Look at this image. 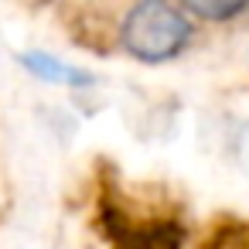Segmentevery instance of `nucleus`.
<instances>
[{"instance_id": "3", "label": "nucleus", "mask_w": 249, "mask_h": 249, "mask_svg": "<svg viewBox=\"0 0 249 249\" xmlns=\"http://www.w3.org/2000/svg\"><path fill=\"white\" fill-rule=\"evenodd\" d=\"M21 65H24L35 79L52 82V86H75V89L92 86V75H89V72H82V69H75V65H65V62H58L55 55H45V52H24V55H21Z\"/></svg>"}, {"instance_id": "2", "label": "nucleus", "mask_w": 249, "mask_h": 249, "mask_svg": "<svg viewBox=\"0 0 249 249\" xmlns=\"http://www.w3.org/2000/svg\"><path fill=\"white\" fill-rule=\"evenodd\" d=\"M99 222L113 242V249H184V232L178 222H133L120 205L103 201Z\"/></svg>"}, {"instance_id": "4", "label": "nucleus", "mask_w": 249, "mask_h": 249, "mask_svg": "<svg viewBox=\"0 0 249 249\" xmlns=\"http://www.w3.org/2000/svg\"><path fill=\"white\" fill-rule=\"evenodd\" d=\"M184 14L195 21H215V24H229L242 14H249V4H218V0H191L184 4Z\"/></svg>"}, {"instance_id": "1", "label": "nucleus", "mask_w": 249, "mask_h": 249, "mask_svg": "<svg viewBox=\"0 0 249 249\" xmlns=\"http://www.w3.org/2000/svg\"><path fill=\"white\" fill-rule=\"evenodd\" d=\"M120 45L126 55H133L143 65H164L174 62L195 38V21L184 14V7L160 4V0H147V4H133L120 28Z\"/></svg>"}]
</instances>
